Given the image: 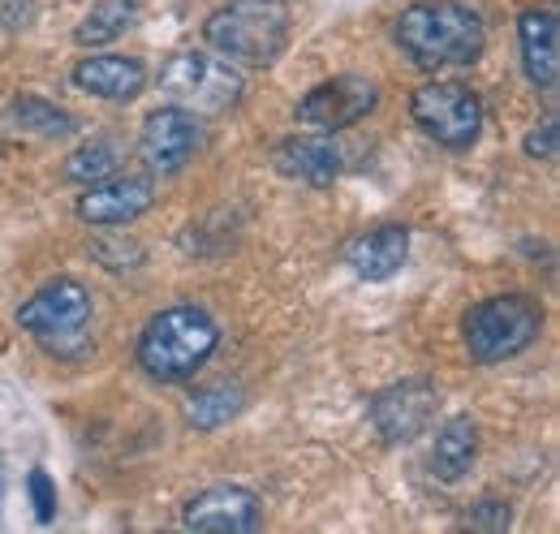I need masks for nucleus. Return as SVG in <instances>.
<instances>
[{"label": "nucleus", "instance_id": "1", "mask_svg": "<svg viewBox=\"0 0 560 534\" xmlns=\"http://www.w3.org/2000/svg\"><path fill=\"white\" fill-rule=\"evenodd\" d=\"M393 39L419 69L470 66L483 53V18L462 0H419L401 9Z\"/></svg>", "mask_w": 560, "mask_h": 534}, {"label": "nucleus", "instance_id": "2", "mask_svg": "<svg viewBox=\"0 0 560 534\" xmlns=\"http://www.w3.org/2000/svg\"><path fill=\"white\" fill-rule=\"evenodd\" d=\"M220 345V328L199 306H168L139 336V367L160 384L190 380Z\"/></svg>", "mask_w": 560, "mask_h": 534}, {"label": "nucleus", "instance_id": "3", "mask_svg": "<svg viewBox=\"0 0 560 534\" xmlns=\"http://www.w3.org/2000/svg\"><path fill=\"white\" fill-rule=\"evenodd\" d=\"M203 35L229 61L272 66L289 44V9L284 0H229L203 22Z\"/></svg>", "mask_w": 560, "mask_h": 534}, {"label": "nucleus", "instance_id": "4", "mask_svg": "<svg viewBox=\"0 0 560 534\" xmlns=\"http://www.w3.org/2000/svg\"><path fill=\"white\" fill-rule=\"evenodd\" d=\"M539 333H544V311L526 293H495L470 306L466 315V349L483 367L530 349Z\"/></svg>", "mask_w": 560, "mask_h": 534}, {"label": "nucleus", "instance_id": "5", "mask_svg": "<svg viewBox=\"0 0 560 534\" xmlns=\"http://www.w3.org/2000/svg\"><path fill=\"white\" fill-rule=\"evenodd\" d=\"M160 95L195 117H220L242 100V73L208 53H182L160 69Z\"/></svg>", "mask_w": 560, "mask_h": 534}, {"label": "nucleus", "instance_id": "6", "mask_svg": "<svg viewBox=\"0 0 560 534\" xmlns=\"http://www.w3.org/2000/svg\"><path fill=\"white\" fill-rule=\"evenodd\" d=\"M18 324L35 336L39 345L57 349V353H73L86 340V324H91V293L78 280H52L44 285L22 311Z\"/></svg>", "mask_w": 560, "mask_h": 534}, {"label": "nucleus", "instance_id": "7", "mask_svg": "<svg viewBox=\"0 0 560 534\" xmlns=\"http://www.w3.org/2000/svg\"><path fill=\"white\" fill-rule=\"evenodd\" d=\"M410 117L427 138H435L448 151H466L483 130V104L462 82H427L410 100Z\"/></svg>", "mask_w": 560, "mask_h": 534}, {"label": "nucleus", "instance_id": "8", "mask_svg": "<svg viewBox=\"0 0 560 534\" xmlns=\"http://www.w3.org/2000/svg\"><path fill=\"white\" fill-rule=\"evenodd\" d=\"M380 91L371 78H358V73H341L332 82H319L315 91H306L298 100V121L311 126L315 134H337L350 130L353 121H362L371 108H375Z\"/></svg>", "mask_w": 560, "mask_h": 534}, {"label": "nucleus", "instance_id": "9", "mask_svg": "<svg viewBox=\"0 0 560 534\" xmlns=\"http://www.w3.org/2000/svg\"><path fill=\"white\" fill-rule=\"evenodd\" d=\"M203 142V130H199V117L186 113V108H155L147 121H142L139 134V155L142 164L160 177H173L190 164V155L199 151Z\"/></svg>", "mask_w": 560, "mask_h": 534}, {"label": "nucleus", "instance_id": "10", "mask_svg": "<svg viewBox=\"0 0 560 534\" xmlns=\"http://www.w3.org/2000/svg\"><path fill=\"white\" fill-rule=\"evenodd\" d=\"M435 405H440V397L427 380H401V384L371 397V422L380 427L384 440L406 444V440H415L431 427Z\"/></svg>", "mask_w": 560, "mask_h": 534}, {"label": "nucleus", "instance_id": "11", "mask_svg": "<svg viewBox=\"0 0 560 534\" xmlns=\"http://www.w3.org/2000/svg\"><path fill=\"white\" fill-rule=\"evenodd\" d=\"M151 202H155L151 177H139V173H121L117 177L113 173V177L86 186V195L78 199V216L91 220V224H130Z\"/></svg>", "mask_w": 560, "mask_h": 534}, {"label": "nucleus", "instance_id": "12", "mask_svg": "<svg viewBox=\"0 0 560 534\" xmlns=\"http://www.w3.org/2000/svg\"><path fill=\"white\" fill-rule=\"evenodd\" d=\"M186 526L208 534H246L259 526V500L246 487H208L186 504Z\"/></svg>", "mask_w": 560, "mask_h": 534}, {"label": "nucleus", "instance_id": "13", "mask_svg": "<svg viewBox=\"0 0 560 534\" xmlns=\"http://www.w3.org/2000/svg\"><path fill=\"white\" fill-rule=\"evenodd\" d=\"M522 39V69L539 91H557L560 82V44H557V13L552 9H526L517 18Z\"/></svg>", "mask_w": 560, "mask_h": 534}, {"label": "nucleus", "instance_id": "14", "mask_svg": "<svg viewBox=\"0 0 560 534\" xmlns=\"http://www.w3.org/2000/svg\"><path fill=\"white\" fill-rule=\"evenodd\" d=\"M406 259H410V229H401V224L366 229L346 246V264L362 280H388L406 267Z\"/></svg>", "mask_w": 560, "mask_h": 534}, {"label": "nucleus", "instance_id": "15", "mask_svg": "<svg viewBox=\"0 0 560 534\" xmlns=\"http://www.w3.org/2000/svg\"><path fill=\"white\" fill-rule=\"evenodd\" d=\"M147 82V69L135 57H86L73 66V86L100 100H135Z\"/></svg>", "mask_w": 560, "mask_h": 534}, {"label": "nucleus", "instance_id": "16", "mask_svg": "<svg viewBox=\"0 0 560 534\" xmlns=\"http://www.w3.org/2000/svg\"><path fill=\"white\" fill-rule=\"evenodd\" d=\"M272 160H277V173L306 186H328L341 173V151L328 138H284Z\"/></svg>", "mask_w": 560, "mask_h": 534}, {"label": "nucleus", "instance_id": "17", "mask_svg": "<svg viewBox=\"0 0 560 534\" xmlns=\"http://www.w3.org/2000/svg\"><path fill=\"white\" fill-rule=\"evenodd\" d=\"M475 453H479V427H475L466 414H457V418H448V422L440 427V436H435L431 474H435L440 483H457V478H466V469L475 466Z\"/></svg>", "mask_w": 560, "mask_h": 534}, {"label": "nucleus", "instance_id": "18", "mask_svg": "<svg viewBox=\"0 0 560 534\" xmlns=\"http://www.w3.org/2000/svg\"><path fill=\"white\" fill-rule=\"evenodd\" d=\"M242 405H246V393H242L237 384L220 380V384H203V388L190 393L186 418H190V427H199V431H215V427H224Z\"/></svg>", "mask_w": 560, "mask_h": 534}, {"label": "nucleus", "instance_id": "19", "mask_svg": "<svg viewBox=\"0 0 560 534\" xmlns=\"http://www.w3.org/2000/svg\"><path fill=\"white\" fill-rule=\"evenodd\" d=\"M135 13H139V4L135 0H100L82 22H78V31H73V39L82 44V48H95V44H108V39H117L130 22H135Z\"/></svg>", "mask_w": 560, "mask_h": 534}, {"label": "nucleus", "instance_id": "20", "mask_svg": "<svg viewBox=\"0 0 560 534\" xmlns=\"http://www.w3.org/2000/svg\"><path fill=\"white\" fill-rule=\"evenodd\" d=\"M13 121H18V130L39 134V138H61V134L73 130L70 113L57 108V104H48V100H39V95H22V100H13Z\"/></svg>", "mask_w": 560, "mask_h": 534}, {"label": "nucleus", "instance_id": "21", "mask_svg": "<svg viewBox=\"0 0 560 534\" xmlns=\"http://www.w3.org/2000/svg\"><path fill=\"white\" fill-rule=\"evenodd\" d=\"M113 173H117V147H113L108 138L82 142L70 160H66V177H70V182H82V186L104 182V177H113Z\"/></svg>", "mask_w": 560, "mask_h": 534}, {"label": "nucleus", "instance_id": "22", "mask_svg": "<svg viewBox=\"0 0 560 534\" xmlns=\"http://www.w3.org/2000/svg\"><path fill=\"white\" fill-rule=\"evenodd\" d=\"M26 487H31V500H35V518L39 522H52V513H57V487H52L48 469H31Z\"/></svg>", "mask_w": 560, "mask_h": 534}, {"label": "nucleus", "instance_id": "23", "mask_svg": "<svg viewBox=\"0 0 560 534\" xmlns=\"http://www.w3.org/2000/svg\"><path fill=\"white\" fill-rule=\"evenodd\" d=\"M466 526L470 531H504L509 526V504L504 500H479L470 513H466Z\"/></svg>", "mask_w": 560, "mask_h": 534}, {"label": "nucleus", "instance_id": "24", "mask_svg": "<svg viewBox=\"0 0 560 534\" xmlns=\"http://www.w3.org/2000/svg\"><path fill=\"white\" fill-rule=\"evenodd\" d=\"M557 142H560V126L557 117H552V121H544V130H535L526 138V155L530 160H557Z\"/></svg>", "mask_w": 560, "mask_h": 534}, {"label": "nucleus", "instance_id": "25", "mask_svg": "<svg viewBox=\"0 0 560 534\" xmlns=\"http://www.w3.org/2000/svg\"><path fill=\"white\" fill-rule=\"evenodd\" d=\"M0 491H4V474H0Z\"/></svg>", "mask_w": 560, "mask_h": 534}]
</instances>
